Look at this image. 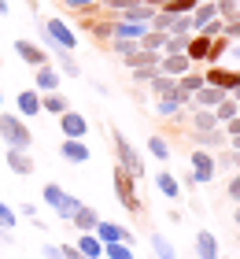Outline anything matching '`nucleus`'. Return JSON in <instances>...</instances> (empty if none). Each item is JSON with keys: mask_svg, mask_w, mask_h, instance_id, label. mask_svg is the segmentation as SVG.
Instances as JSON below:
<instances>
[{"mask_svg": "<svg viewBox=\"0 0 240 259\" xmlns=\"http://www.w3.org/2000/svg\"><path fill=\"white\" fill-rule=\"evenodd\" d=\"M0 141L8 148H26L33 145V134H30V122L22 119L19 111H0Z\"/></svg>", "mask_w": 240, "mask_h": 259, "instance_id": "nucleus-1", "label": "nucleus"}, {"mask_svg": "<svg viewBox=\"0 0 240 259\" xmlns=\"http://www.w3.org/2000/svg\"><path fill=\"white\" fill-rule=\"evenodd\" d=\"M41 196H44V207H52L56 211V219H74V211L81 207V200L78 196H70L63 185H56V182H48L44 189H41Z\"/></svg>", "mask_w": 240, "mask_h": 259, "instance_id": "nucleus-2", "label": "nucleus"}, {"mask_svg": "<svg viewBox=\"0 0 240 259\" xmlns=\"http://www.w3.org/2000/svg\"><path fill=\"white\" fill-rule=\"evenodd\" d=\"M111 145H115V156H118V167H126L133 178H144V159H140V152L126 141V134H118V130H111Z\"/></svg>", "mask_w": 240, "mask_h": 259, "instance_id": "nucleus-3", "label": "nucleus"}, {"mask_svg": "<svg viewBox=\"0 0 240 259\" xmlns=\"http://www.w3.org/2000/svg\"><path fill=\"white\" fill-rule=\"evenodd\" d=\"M133 174H129L126 167H115V196H118V204H122L129 215H140V200H137V189H133Z\"/></svg>", "mask_w": 240, "mask_h": 259, "instance_id": "nucleus-4", "label": "nucleus"}, {"mask_svg": "<svg viewBox=\"0 0 240 259\" xmlns=\"http://www.w3.org/2000/svg\"><path fill=\"white\" fill-rule=\"evenodd\" d=\"M15 56H19V60L26 63V67L37 70V67H44V63H48V56H52V52H44L41 45H33L30 37H19V41H15Z\"/></svg>", "mask_w": 240, "mask_h": 259, "instance_id": "nucleus-5", "label": "nucleus"}, {"mask_svg": "<svg viewBox=\"0 0 240 259\" xmlns=\"http://www.w3.org/2000/svg\"><path fill=\"white\" fill-rule=\"evenodd\" d=\"M59 134H63V137H81V141H85V137H89V119H85L81 111L70 108V111L59 115Z\"/></svg>", "mask_w": 240, "mask_h": 259, "instance_id": "nucleus-6", "label": "nucleus"}, {"mask_svg": "<svg viewBox=\"0 0 240 259\" xmlns=\"http://www.w3.org/2000/svg\"><path fill=\"white\" fill-rule=\"evenodd\" d=\"M59 156H63L67 163H74V167H81V163H89L92 152H89V145L81 137H63L59 141Z\"/></svg>", "mask_w": 240, "mask_h": 259, "instance_id": "nucleus-7", "label": "nucleus"}, {"mask_svg": "<svg viewBox=\"0 0 240 259\" xmlns=\"http://www.w3.org/2000/svg\"><path fill=\"white\" fill-rule=\"evenodd\" d=\"M44 26H48V33H52V41L59 49H78V33L70 30L63 19H44Z\"/></svg>", "mask_w": 240, "mask_h": 259, "instance_id": "nucleus-8", "label": "nucleus"}, {"mask_svg": "<svg viewBox=\"0 0 240 259\" xmlns=\"http://www.w3.org/2000/svg\"><path fill=\"white\" fill-rule=\"evenodd\" d=\"M8 167H11V174H19V178H30V174L37 170V163H33V156L26 148H8Z\"/></svg>", "mask_w": 240, "mask_h": 259, "instance_id": "nucleus-9", "label": "nucleus"}, {"mask_svg": "<svg viewBox=\"0 0 240 259\" xmlns=\"http://www.w3.org/2000/svg\"><path fill=\"white\" fill-rule=\"evenodd\" d=\"M96 237H100L104 244H111V241H126V244H133V233H129V230H122V226H118V222H96Z\"/></svg>", "mask_w": 240, "mask_h": 259, "instance_id": "nucleus-10", "label": "nucleus"}, {"mask_svg": "<svg viewBox=\"0 0 240 259\" xmlns=\"http://www.w3.org/2000/svg\"><path fill=\"white\" fill-rule=\"evenodd\" d=\"M192 167H196V170H192V178H196V182H211L214 174H218V163H214L207 152H200V148L192 152Z\"/></svg>", "mask_w": 240, "mask_h": 259, "instance_id": "nucleus-11", "label": "nucleus"}, {"mask_svg": "<svg viewBox=\"0 0 240 259\" xmlns=\"http://www.w3.org/2000/svg\"><path fill=\"white\" fill-rule=\"evenodd\" d=\"M163 74H170V78H181L192 70V60H188V52H174V56H163V63H159Z\"/></svg>", "mask_w": 240, "mask_h": 259, "instance_id": "nucleus-12", "label": "nucleus"}, {"mask_svg": "<svg viewBox=\"0 0 240 259\" xmlns=\"http://www.w3.org/2000/svg\"><path fill=\"white\" fill-rule=\"evenodd\" d=\"M15 111L22 115V119H33V115H41V93L22 89L19 97H15Z\"/></svg>", "mask_w": 240, "mask_h": 259, "instance_id": "nucleus-13", "label": "nucleus"}, {"mask_svg": "<svg viewBox=\"0 0 240 259\" xmlns=\"http://www.w3.org/2000/svg\"><path fill=\"white\" fill-rule=\"evenodd\" d=\"M214 19H218V4H214V0H200V4L192 8V30H203Z\"/></svg>", "mask_w": 240, "mask_h": 259, "instance_id": "nucleus-14", "label": "nucleus"}, {"mask_svg": "<svg viewBox=\"0 0 240 259\" xmlns=\"http://www.w3.org/2000/svg\"><path fill=\"white\" fill-rule=\"evenodd\" d=\"M33 85H37V93H56V89H59V67H52V63L37 67V78H33Z\"/></svg>", "mask_w": 240, "mask_h": 259, "instance_id": "nucleus-15", "label": "nucleus"}, {"mask_svg": "<svg viewBox=\"0 0 240 259\" xmlns=\"http://www.w3.org/2000/svg\"><path fill=\"white\" fill-rule=\"evenodd\" d=\"M203 78H207V85H218V89H225V93L240 81L236 70H222V67H207V74H203Z\"/></svg>", "mask_w": 240, "mask_h": 259, "instance_id": "nucleus-16", "label": "nucleus"}, {"mask_svg": "<svg viewBox=\"0 0 240 259\" xmlns=\"http://www.w3.org/2000/svg\"><path fill=\"white\" fill-rule=\"evenodd\" d=\"M78 226V233H92L96 230V222H100V211L96 207H89V204H81L78 211H74V219H70Z\"/></svg>", "mask_w": 240, "mask_h": 259, "instance_id": "nucleus-17", "label": "nucleus"}, {"mask_svg": "<svg viewBox=\"0 0 240 259\" xmlns=\"http://www.w3.org/2000/svg\"><path fill=\"white\" fill-rule=\"evenodd\" d=\"M196 259H222L218 255V237L207 230H200L196 233Z\"/></svg>", "mask_w": 240, "mask_h": 259, "instance_id": "nucleus-18", "label": "nucleus"}, {"mask_svg": "<svg viewBox=\"0 0 240 259\" xmlns=\"http://www.w3.org/2000/svg\"><path fill=\"white\" fill-rule=\"evenodd\" d=\"M41 111H48V115H56V119H59L63 111H70V100L59 89L56 93H41Z\"/></svg>", "mask_w": 240, "mask_h": 259, "instance_id": "nucleus-19", "label": "nucleus"}, {"mask_svg": "<svg viewBox=\"0 0 240 259\" xmlns=\"http://www.w3.org/2000/svg\"><path fill=\"white\" fill-rule=\"evenodd\" d=\"M225 97H229V93L218 89V85H203L200 93H192V100H196L200 108H218V104H222Z\"/></svg>", "mask_w": 240, "mask_h": 259, "instance_id": "nucleus-20", "label": "nucleus"}, {"mask_svg": "<svg viewBox=\"0 0 240 259\" xmlns=\"http://www.w3.org/2000/svg\"><path fill=\"white\" fill-rule=\"evenodd\" d=\"M74 244L81 248V255H85V259H104V241L96 237V233H81Z\"/></svg>", "mask_w": 240, "mask_h": 259, "instance_id": "nucleus-21", "label": "nucleus"}, {"mask_svg": "<svg viewBox=\"0 0 240 259\" xmlns=\"http://www.w3.org/2000/svg\"><path fill=\"white\" fill-rule=\"evenodd\" d=\"M155 189H159L163 196H170V200L181 196V185H177V178H174L170 170H159V174H155Z\"/></svg>", "mask_w": 240, "mask_h": 259, "instance_id": "nucleus-22", "label": "nucleus"}, {"mask_svg": "<svg viewBox=\"0 0 240 259\" xmlns=\"http://www.w3.org/2000/svg\"><path fill=\"white\" fill-rule=\"evenodd\" d=\"M52 56H56V63H59V70H63L67 78H78V74H81V67H78L74 56H70V49H56Z\"/></svg>", "mask_w": 240, "mask_h": 259, "instance_id": "nucleus-23", "label": "nucleus"}, {"mask_svg": "<svg viewBox=\"0 0 240 259\" xmlns=\"http://www.w3.org/2000/svg\"><path fill=\"white\" fill-rule=\"evenodd\" d=\"M211 41H214V37H207V33L192 37V41H188V49H185V52H188V60H192V63H196V60H207V52H211Z\"/></svg>", "mask_w": 240, "mask_h": 259, "instance_id": "nucleus-24", "label": "nucleus"}, {"mask_svg": "<svg viewBox=\"0 0 240 259\" xmlns=\"http://www.w3.org/2000/svg\"><path fill=\"white\" fill-rule=\"evenodd\" d=\"M144 33H148V26H140V22H126V19H115V37H133V41H140Z\"/></svg>", "mask_w": 240, "mask_h": 259, "instance_id": "nucleus-25", "label": "nucleus"}, {"mask_svg": "<svg viewBox=\"0 0 240 259\" xmlns=\"http://www.w3.org/2000/svg\"><path fill=\"white\" fill-rule=\"evenodd\" d=\"M148 85H152V93H155V97H174V93H177V81H174L170 74H163V70H159V74H155V78L148 81Z\"/></svg>", "mask_w": 240, "mask_h": 259, "instance_id": "nucleus-26", "label": "nucleus"}, {"mask_svg": "<svg viewBox=\"0 0 240 259\" xmlns=\"http://www.w3.org/2000/svg\"><path fill=\"white\" fill-rule=\"evenodd\" d=\"M104 259H133V248L126 241H111V244H104Z\"/></svg>", "mask_w": 240, "mask_h": 259, "instance_id": "nucleus-27", "label": "nucleus"}, {"mask_svg": "<svg viewBox=\"0 0 240 259\" xmlns=\"http://www.w3.org/2000/svg\"><path fill=\"white\" fill-rule=\"evenodd\" d=\"M166 37H170V33H163V30H148V33L140 37V49L159 52V49H166Z\"/></svg>", "mask_w": 240, "mask_h": 259, "instance_id": "nucleus-28", "label": "nucleus"}, {"mask_svg": "<svg viewBox=\"0 0 240 259\" xmlns=\"http://www.w3.org/2000/svg\"><path fill=\"white\" fill-rule=\"evenodd\" d=\"M192 126H196V134H207V130L218 126V115H214V111H196V115H192Z\"/></svg>", "mask_w": 240, "mask_h": 259, "instance_id": "nucleus-29", "label": "nucleus"}, {"mask_svg": "<svg viewBox=\"0 0 240 259\" xmlns=\"http://www.w3.org/2000/svg\"><path fill=\"white\" fill-rule=\"evenodd\" d=\"M177 85H181V89L188 93V97H192V93H200L203 85H207V78H203V74H192V70H188V74L177 78Z\"/></svg>", "mask_w": 240, "mask_h": 259, "instance_id": "nucleus-30", "label": "nucleus"}, {"mask_svg": "<svg viewBox=\"0 0 240 259\" xmlns=\"http://www.w3.org/2000/svg\"><path fill=\"white\" fill-rule=\"evenodd\" d=\"M196 141H200V145H207V148H218V145L229 141V134H222V130L214 126V130H207V134H196Z\"/></svg>", "mask_w": 240, "mask_h": 259, "instance_id": "nucleus-31", "label": "nucleus"}, {"mask_svg": "<svg viewBox=\"0 0 240 259\" xmlns=\"http://www.w3.org/2000/svg\"><path fill=\"white\" fill-rule=\"evenodd\" d=\"M174 19H177L174 11H155V19H152V26H148V30H163V33H170V30H174Z\"/></svg>", "mask_w": 240, "mask_h": 259, "instance_id": "nucleus-32", "label": "nucleus"}, {"mask_svg": "<svg viewBox=\"0 0 240 259\" xmlns=\"http://www.w3.org/2000/svg\"><path fill=\"white\" fill-rule=\"evenodd\" d=\"M152 248H155V255H159V259H177L174 244L166 241V237H159V233H155V237H152Z\"/></svg>", "mask_w": 240, "mask_h": 259, "instance_id": "nucleus-33", "label": "nucleus"}, {"mask_svg": "<svg viewBox=\"0 0 240 259\" xmlns=\"http://www.w3.org/2000/svg\"><path fill=\"white\" fill-rule=\"evenodd\" d=\"M0 226H4V230H15V226H19V211L8 207L4 200H0Z\"/></svg>", "mask_w": 240, "mask_h": 259, "instance_id": "nucleus-34", "label": "nucleus"}, {"mask_svg": "<svg viewBox=\"0 0 240 259\" xmlns=\"http://www.w3.org/2000/svg\"><path fill=\"white\" fill-rule=\"evenodd\" d=\"M148 152L155 159H170V145H166L163 137H148Z\"/></svg>", "mask_w": 240, "mask_h": 259, "instance_id": "nucleus-35", "label": "nucleus"}, {"mask_svg": "<svg viewBox=\"0 0 240 259\" xmlns=\"http://www.w3.org/2000/svg\"><path fill=\"white\" fill-rule=\"evenodd\" d=\"M214 115H218V122H229V119H236V100H229L225 97L218 108H214Z\"/></svg>", "mask_w": 240, "mask_h": 259, "instance_id": "nucleus-36", "label": "nucleus"}, {"mask_svg": "<svg viewBox=\"0 0 240 259\" xmlns=\"http://www.w3.org/2000/svg\"><path fill=\"white\" fill-rule=\"evenodd\" d=\"M137 49H140V41H133V37H115V52L122 56V60H126V56H133Z\"/></svg>", "mask_w": 240, "mask_h": 259, "instance_id": "nucleus-37", "label": "nucleus"}, {"mask_svg": "<svg viewBox=\"0 0 240 259\" xmlns=\"http://www.w3.org/2000/svg\"><path fill=\"white\" fill-rule=\"evenodd\" d=\"M37 37H41V49L44 52H56L59 49V45L52 41V33H48V26H44V19H37Z\"/></svg>", "mask_w": 240, "mask_h": 259, "instance_id": "nucleus-38", "label": "nucleus"}, {"mask_svg": "<svg viewBox=\"0 0 240 259\" xmlns=\"http://www.w3.org/2000/svg\"><path fill=\"white\" fill-rule=\"evenodd\" d=\"M155 74H159V67H137L133 70V81H137V85H148Z\"/></svg>", "mask_w": 240, "mask_h": 259, "instance_id": "nucleus-39", "label": "nucleus"}, {"mask_svg": "<svg viewBox=\"0 0 240 259\" xmlns=\"http://www.w3.org/2000/svg\"><path fill=\"white\" fill-rule=\"evenodd\" d=\"M59 4L70 11H89V8H96V0H59Z\"/></svg>", "mask_w": 240, "mask_h": 259, "instance_id": "nucleus-40", "label": "nucleus"}, {"mask_svg": "<svg viewBox=\"0 0 240 259\" xmlns=\"http://www.w3.org/2000/svg\"><path fill=\"white\" fill-rule=\"evenodd\" d=\"M44 259H63V244H44Z\"/></svg>", "mask_w": 240, "mask_h": 259, "instance_id": "nucleus-41", "label": "nucleus"}, {"mask_svg": "<svg viewBox=\"0 0 240 259\" xmlns=\"http://www.w3.org/2000/svg\"><path fill=\"white\" fill-rule=\"evenodd\" d=\"M63 259H85V255H81L78 244H63Z\"/></svg>", "mask_w": 240, "mask_h": 259, "instance_id": "nucleus-42", "label": "nucleus"}, {"mask_svg": "<svg viewBox=\"0 0 240 259\" xmlns=\"http://www.w3.org/2000/svg\"><path fill=\"white\" fill-rule=\"evenodd\" d=\"M229 196H233V200H240V170L233 174V182H229Z\"/></svg>", "mask_w": 240, "mask_h": 259, "instance_id": "nucleus-43", "label": "nucleus"}, {"mask_svg": "<svg viewBox=\"0 0 240 259\" xmlns=\"http://www.w3.org/2000/svg\"><path fill=\"white\" fill-rule=\"evenodd\" d=\"M19 211H22V215H26V219H37V204H30V200H26V204H22Z\"/></svg>", "mask_w": 240, "mask_h": 259, "instance_id": "nucleus-44", "label": "nucleus"}, {"mask_svg": "<svg viewBox=\"0 0 240 259\" xmlns=\"http://www.w3.org/2000/svg\"><path fill=\"white\" fill-rule=\"evenodd\" d=\"M229 97H233V100H240V81H236V85L229 89Z\"/></svg>", "mask_w": 240, "mask_h": 259, "instance_id": "nucleus-45", "label": "nucleus"}, {"mask_svg": "<svg viewBox=\"0 0 240 259\" xmlns=\"http://www.w3.org/2000/svg\"><path fill=\"white\" fill-rule=\"evenodd\" d=\"M0 15H8V0H0Z\"/></svg>", "mask_w": 240, "mask_h": 259, "instance_id": "nucleus-46", "label": "nucleus"}, {"mask_svg": "<svg viewBox=\"0 0 240 259\" xmlns=\"http://www.w3.org/2000/svg\"><path fill=\"white\" fill-rule=\"evenodd\" d=\"M233 163H236V167H240V152H233Z\"/></svg>", "mask_w": 240, "mask_h": 259, "instance_id": "nucleus-47", "label": "nucleus"}, {"mask_svg": "<svg viewBox=\"0 0 240 259\" xmlns=\"http://www.w3.org/2000/svg\"><path fill=\"white\" fill-rule=\"evenodd\" d=\"M236 226H240V204H236Z\"/></svg>", "mask_w": 240, "mask_h": 259, "instance_id": "nucleus-48", "label": "nucleus"}, {"mask_svg": "<svg viewBox=\"0 0 240 259\" xmlns=\"http://www.w3.org/2000/svg\"><path fill=\"white\" fill-rule=\"evenodd\" d=\"M0 108H4V89H0Z\"/></svg>", "mask_w": 240, "mask_h": 259, "instance_id": "nucleus-49", "label": "nucleus"}, {"mask_svg": "<svg viewBox=\"0 0 240 259\" xmlns=\"http://www.w3.org/2000/svg\"><path fill=\"white\" fill-rule=\"evenodd\" d=\"M26 4H30V8H37V0H26Z\"/></svg>", "mask_w": 240, "mask_h": 259, "instance_id": "nucleus-50", "label": "nucleus"}, {"mask_svg": "<svg viewBox=\"0 0 240 259\" xmlns=\"http://www.w3.org/2000/svg\"><path fill=\"white\" fill-rule=\"evenodd\" d=\"M236 115H240V100H236Z\"/></svg>", "mask_w": 240, "mask_h": 259, "instance_id": "nucleus-51", "label": "nucleus"}, {"mask_svg": "<svg viewBox=\"0 0 240 259\" xmlns=\"http://www.w3.org/2000/svg\"><path fill=\"white\" fill-rule=\"evenodd\" d=\"M236 204H240V200H236Z\"/></svg>", "mask_w": 240, "mask_h": 259, "instance_id": "nucleus-52", "label": "nucleus"}]
</instances>
